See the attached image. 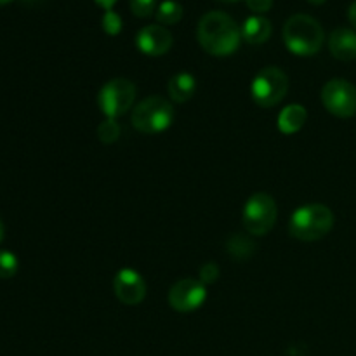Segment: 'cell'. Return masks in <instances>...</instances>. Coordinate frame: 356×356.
<instances>
[{
	"label": "cell",
	"instance_id": "4fadbf2b",
	"mask_svg": "<svg viewBox=\"0 0 356 356\" xmlns=\"http://www.w3.org/2000/svg\"><path fill=\"white\" fill-rule=\"evenodd\" d=\"M271 31H273V26L270 19L264 16H250L242 26V38L249 44L259 45L270 40Z\"/></svg>",
	"mask_w": 356,
	"mask_h": 356
},
{
	"label": "cell",
	"instance_id": "ffe728a7",
	"mask_svg": "<svg viewBox=\"0 0 356 356\" xmlns=\"http://www.w3.org/2000/svg\"><path fill=\"white\" fill-rule=\"evenodd\" d=\"M103 30L108 35H118L122 30V17L115 10H106L103 16Z\"/></svg>",
	"mask_w": 356,
	"mask_h": 356
},
{
	"label": "cell",
	"instance_id": "52a82bcc",
	"mask_svg": "<svg viewBox=\"0 0 356 356\" xmlns=\"http://www.w3.org/2000/svg\"><path fill=\"white\" fill-rule=\"evenodd\" d=\"M136 99V86L129 79H113L101 89L97 104L106 118L122 117L132 108Z\"/></svg>",
	"mask_w": 356,
	"mask_h": 356
},
{
	"label": "cell",
	"instance_id": "8992f818",
	"mask_svg": "<svg viewBox=\"0 0 356 356\" xmlns=\"http://www.w3.org/2000/svg\"><path fill=\"white\" fill-rule=\"evenodd\" d=\"M289 90V79L277 66H268L261 70L252 80L250 94L261 108H273L280 103Z\"/></svg>",
	"mask_w": 356,
	"mask_h": 356
},
{
	"label": "cell",
	"instance_id": "83f0119b",
	"mask_svg": "<svg viewBox=\"0 0 356 356\" xmlns=\"http://www.w3.org/2000/svg\"><path fill=\"white\" fill-rule=\"evenodd\" d=\"M13 2V0H0V6H6V3Z\"/></svg>",
	"mask_w": 356,
	"mask_h": 356
},
{
	"label": "cell",
	"instance_id": "484cf974",
	"mask_svg": "<svg viewBox=\"0 0 356 356\" xmlns=\"http://www.w3.org/2000/svg\"><path fill=\"white\" fill-rule=\"evenodd\" d=\"M3 235H6V228H3V222H2V219H0V243H2Z\"/></svg>",
	"mask_w": 356,
	"mask_h": 356
},
{
	"label": "cell",
	"instance_id": "e0dca14e",
	"mask_svg": "<svg viewBox=\"0 0 356 356\" xmlns=\"http://www.w3.org/2000/svg\"><path fill=\"white\" fill-rule=\"evenodd\" d=\"M183 17V7L176 0H165L159 6L156 10V19L162 24H176Z\"/></svg>",
	"mask_w": 356,
	"mask_h": 356
},
{
	"label": "cell",
	"instance_id": "8fae6325",
	"mask_svg": "<svg viewBox=\"0 0 356 356\" xmlns=\"http://www.w3.org/2000/svg\"><path fill=\"white\" fill-rule=\"evenodd\" d=\"M136 45L146 56H163L172 47V33L162 24H148L136 35Z\"/></svg>",
	"mask_w": 356,
	"mask_h": 356
},
{
	"label": "cell",
	"instance_id": "9c48e42d",
	"mask_svg": "<svg viewBox=\"0 0 356 356\" xmlns=\"http://www.w3.org/2000/svg\"><path fill=\"white\" fill-rule=\"evenodd\" d=\"M207 299V291L200 280L183 278L176 282L169 291L170 308L179 313H190L200 308Z\"/></svg>",
	"mask_w": 356,
	"mask_h": 356
},
{
	"label": "cell",
	"instance_id": "f1b7e54d",
	"mask_svg": "<svg viewBox=\"0 0 356 356\" xmlns=\"http://www.w3.org/2000/svg\"><path fill=\"white\" fill-rule=\"evenodd\" d=\"M23 2H40V0H23Z\"/></svg>",
	"mask_w": 356,
	"mask_h": 356
},
{
	"label": "cell",
	"instance_id": "ac0fdd59",
	"mask_svg": "<svg viewBox=\"0 0 356 356\" xmlns=\"http://www.w3.org/2000/svg\"><path fill=\"white\" fill-rule=\"evenodd\" d=\"M120 131H122L120 125H118V122L115 120V118H106V120L99 124L96 134L101 143H104V145H111V143H115L118 138H120Z\"/></svg>",
	"mask_w": 356,
	"mask_h": 356
},
{
	"label": "cell",
	"instance_id": "4316f807",
	"mask_svg": "<svg viewBox=\"0 0 356 356\" xmlns=\"http://www.w3.org/2000/svg\"><path fill=\"white\" fill-rule=\"evenodd\" d=\"M309 3H312V6H322L323 2H325V0H308Z\"/></svg>",
	"mask_w": 356,
	"mask_h": 356
},
{
	"label": "cell",
	"instance_id": "f546056e",
	"mask_svg": "<svg viewBox=\"0 0 356 356\" xmlns=\"http://www.w3.org/2000/svg\"><path fill=\"white\" fill-rule=\"evenodd\" d=\"M219 2H236V0H219Z\"/></svg>",
	"mask_w": 356,
	"mask_h": 356
},
{
	"label": "cell",
	"instance_id": "d6986e66",
	"mask_svg": "<svg viewBox=\"0 0 356 356\" xmlns=\"http://www.w3.org/2000/svg\"><path fill=\"white\" fill-rule=\"evenodd\" d=\"M17 257L9 250H0V278H13L17 273Z\"/></svg>",
	"mask_w": 356,
	"mask_h": 356
},
{
	"label": "cell",
	"instance_id": "7c38bea8",
	"mask_svg": "<svg viewBox=\"0 0 356 356\" xmlns=\"http://www.w3.org/2000/svg\"><path fill=\"white\" fill-rule=\"evenodd\" d=\"M330 54L339 61L356 59V31L351 28H336L329 37Z\"/></svg>",
	"mask_w": 356,
	"mask_h": 356
},
{
	"label": "cell",
	"instance_id": "603a6c76",
	"mask_svg": "<svg viewBox=\"0 0 356 356\" xmlns=\"http://www.w3.org/2000/svg\"><path fill=\"white\" fill-rule=\"evenodd\" d=\"M247 7L259 16L273 7V0H247Z\"/></svg>",
	"mask_w": 356,
	"mask_h": 356
},
{
	"label": "cell",
	"instance_id": "6da1fadb",
	"mask_svg": "<svg viewBox=\"0 0 356 356\" xmlns=\"http://www.w3.org/2000/svg\"><path fill=\"white\" fill-rule=\"evenodd\" d=\"M202 49L212 56H229L240 47L242 30L229 14L212 10L202 16L197 28Z\"/></svg>",
	"mask_w": 356,
	"mask_h": 356
},
{
	"label": "cell",
	"instance_id": "d4e9b609",
	"mask_svg": "<svg viewBox=\"0 0 356 356\" xmlns=\"http://www.w3.org/2000/svg\"><path fill=\"white\" fill-rule=\"evenodd\" d=\"M348 17H350L351 24L356 28V0L350 6V10H348Z\"/></svg>",
	"mask_w": 356,
	"mask_h": 356
},
{
	"label": "cell",
	"instance_id": "ba28073f",
	"mask_svg": "<svg viewBox=\"0 0 356 356\" xmlns=\"http://www.w3.org/2000/svg\"><path fill=\"white\" fill-rule=\"evenodd\" d=\"M322 103L336 117H353L356 115V87L344 79L329 80L322 89Z\"/></svg>",
	"mask_w": 356,
	"mask_h": 356
},
{
	"label": "cell",
	"instance_id": "5b68a950",
	"mask_svg": "<svg viewBox=\"0 0 356 356\" xmlns=\"http://www.w3.org/2000/svg\"><path fill=\"white\" fill-rule=\"evenodd\" d=\"M277 216V202L273 200L271 195L259 191V193H254L245 202V207H243L242 214L243 226H245L249 235H268L271 232V228L275 226Z\"/></svg>",
	"mask_w": 356,
	"mask_h": 356
},
{
	"label": "cell",
	"instance_id": "9a60e30c",
	"mask_svg": "<svg viewBox=\"0 0 356 356\" xmlns=\"http://www.w3.org/2000/svg\"><path fill=\"white\" fill-rule=\"evenodd\" d=\"M308 111L301 104H289L278 115V129L284 134H296L306 124Z\"/></svg>",
	"mask_w": 356,
	"mask_h": 356
},
{
	"label": "cell",
	"instance_id": "7402d4cb",
	"mask_svg": "<svg viewBox=\"0 0 356 356\" xmlns=\"http://www.w3.org/2000/svg\"><path fill=\"white\" fill-rule=\"evenodd\" d=\"M219 278V266L216 263H205L200 268V282L202 284H214Z\"/></svg>",
	"mask_w": 356,
	"mask_h": 356
},
{
	"label": "cell",
	"instance_id": "3957f363",
	"mask_svg": "<svg viewBox=\"0 0 356 356\" xmlns=\"http://www.w3.org/2000/svg\"><path fill=\"white\" fill-rule=\"evenodd\" d=\"M334 228V214L327 205L308 204L299 207L292 214L289 232L294 238L302 242H315L329 235Z\"/></svg>",
	"mask_w": 356,
	"mask_h": 356
},
{
	"label": "cell",
	"instance_id": "277c9868",
	"mask_svg": "<svg viewBox=\"0 0 356 356\" xmlns=\"http://www.w3.org/2000/svg\"><path fill=\"white\" fill-rule=\"evenodd\" d=\"M132 127L143 134H159L174 122V106L162 96H149L132 110Z\"/></svg>",
	"mask_w": 356,
	"mask_h": 356
},
{
	"label": "cell",
	"instance_id": "44dd1931",
	"mask_svg": "<svg viewBox=\"0 0 356 356\" xmlns=\"http://www.w3.org/2000/svg\"><path fill=\"white\" fill-rule=\"evenodd\" d=\"M156 0H131V10L138 17L152 16Z\"/></svg>",
	"mask_w": 356,
	"mask_h": 356
},
{
	"label": "cell",
	"instance_id": "5bb4252c",
	"mask_svg": "<svg viewBox=\"0 0 356 356\" xmlns=\"http://www.w3.org/2000/svg\"><path fill=\"white\" fill-rule=\"evenodd\" d=\"M197 90V80L191 73H176L167 83V92L174 103H186Z\"/></svg>",
	"mask_w": 356,
	"mask_h": 356
},
{
	"label": "cell",
	"instance_id": "30bf717a",
	"mask_svg": "<svg viewBox=\"0 0 356 356\" xmlns=\"http://www.w3.org/2000/svg\"><path fill=\"white\" fill-rule=\"evenodd\" d=\"M113 291L118 301L127 306L141 305L146 298V282L132 268H124L115 275Z\"/></svg>",
	"mask_w": 356,
	"mask_h": 356
},
{
	"label": "cell",
	"instance_id": "2e32d148",
	"mask_svg": "<svg viewBox=\"0 0 356 356\" xmlns=\"http://www.w3.org/2000/svg\"><path fill=\"white\" fill-rule=\"evenodd\" d=\"M226 249H228L229 256L235 257V259L238 261H243L247 259V257L252 256L256 245H254V242L247 235L236 233V235L229 236L228 243H226Z\"/></svg>",
	"mask_w": 356,
	"mask_h": 356
},
{
	"label": "cell",
	"instance_id": "7a4b0ae2",
	"mask_svg": "<svg viewBox=\"0 0 356 356\" xmlns=\"http://www.w3.org/2000/svg\"><path fill=\"white\" fill-rule=\"evenodd\" d=\"M325 33L318 21L308 14H294L284 24L285 47L296 56H313L322 49Z\"/></svg>",
	"mask_w": 356,
	"mask_h": 356
},
{
	"label": "cell",
	"instance_id": "cb8c5ba5",
	"mask_svg": "<svg viewBox=\"0 0 356 356\" xmlns=\"http://www.w3.org/2000/svg\"><path fill=\"white\" fill-rule=\"evenodd\" d=\"M96 3H97V6L103 7L104 10H111V7L117 3V0H96Z\"/></svg>",
	"mask_w": 356,
	"mask_h": 356
}]
</instances>
